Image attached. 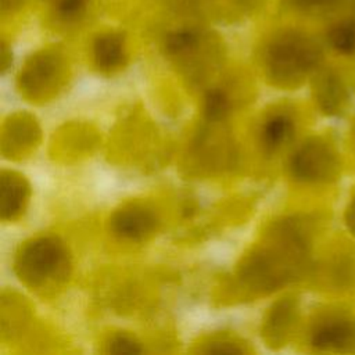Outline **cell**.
Wrapping results in <instances>:
<instances>
[{"label":"cell","mask_w":355,"mask_h":355,"mask_svg":"<svg viewBox=\"0 0 355 355\" xmlns=\"http://www.w3.org/2000/svg\"><path fill=\"white\" fill-rule=\"evenodd\" d=\"M306 219L276 222L265 241L243 257L237 276L247 288L269 294L301 277L309 266L312 233Z\"/></svg>","instance_id":"obj_1"},{"label":"cell","mask_w":355,"mask_h":355,"mask_svg":"<svg viewBox=\"0 0 355 355\" xmlns=\"http://www.w3.org/2000/svg\"><path fill=\"white\" fill-rule=\"evenodd\" d=\"M263 69L268 80L280 89H297L322 65L323 49L306 32L283 29L263 49Z\"/></svg>","instance_id":"obj_2"},{"label":"cell","mask_w":355,"mask_h":355,"mask_svg":"<svg viewBox=\"0 0 355 355\" xmlns=\"http://www.w3.org/2000/svg\"><path fill=\"white\" fill-rule=\"evenodd\" d=\"M71 255L57 236H39L24 243L14 258V272L31 288H51L67 280Z\"/></svg>","instance_id":"obj_3"},{"label":"cell","mask_w":355,"mask_h":355,"mask_svg":"<svg viewBox=\"0 0 355 355\" xmlns=\"http://www.w3.org/2000/svg\"><path fill=\"white\" fill-rule=\"evenodd\" d=\"M68 61L61 49L49 46L32 53L18 73V89L29 101H47L67 83Z\"/></svg>","instance_id":"obj_4"},{"label":"cell","mask_w":355,"mask_h":355,"mask_svg":"<svg viewBox=\"0 0 355 355\" xmlns=\"http://www.w3.org/2000/svg\"><path fill=\"white\" fill-rule=\"evenodd\" d=\"M293 179L305 184H326L337 180L341 159L336 147L323 137L312 136L304 140L288 159Z\"/></svg>","instance_id":"obj_5"},{"label":"cell","mask_w":355,"mask_h":355,"mask_svg":"<svg viewBox=\"0 0 355 355\" xmlns=\"http://www.w3.org/2000/svg\"><path fill=\"white\" fill-rule=\"evenodd\" d=\"M164 51L180 67L219 58L222 43L215 32L198 26H184L166 33Z\"/></svg>","instance_id":"obj_6"},{"label":"cell","mask_w":355,"mask_h":355,"mask_svg":"<svg viewBox=\"0 0 355 355\" xmlns=\"http://www.w3.org/2000/svg\"><path fill=\"white\" fill-rule=\"evenodd\" d=\"M159 219L153 208L143 202L122 204L110 218V227L115 236L126 241H144L158 229Z\"/></svg>","instance_id":"obj_7"},{"label":"cell","mask_w":355,"mask_h":355,"mask_svg":"<svg viewBox=\"0 0 355 355\" xmlns=\"http://www.w3.org/2000/svg\"><path fill=\"white\" fill-rule=\"evenodd\" d=\"M312 94L322 114L326 116H341L351 103L349 89L343 76L330 67H319L311 76Z\"/></svg>","instance_id":"obj_8"},{"label":"cell","mask_w":355,"mask_h":355,"mask_svg":"<svg viewBox=\"0 0 355 355\" xmlns=\"http://www.w3.org/2000/svg\"><path fill=\"white\" fill-rule=\"evenodd\" d=\"M309 343L320 352L355 354V318L330 315L322 319L313 326Z\"/></svg>","instance_id":"obj_9"},{"label":"cell","mask_w":355,"mask_h":355,"mask_svg":"<svg viewBox=\"0 0 355 355\" xmlns=\"http://www.w3.org/2000/svg\"><path fill=\"white\" fill-rule=\"evenodd\" d=\"M300 309V298L293 294L279 298L268 309L262 322L261 336L269 348L279 349L288 343L298 323Z\"/></svg>","instance_id":"obj_10"},{"label":"cell","mask_w":355,"mask_h":355,"mask_svg":"<svg viewBox=\"0 0 355 355\" xmlns=\"http://www.w3.org/2000/svg\"><path fill=\"white\" fill-rule=\"evenodd\" d=\"M40 129L35 116L26 112L10 115L3 126L1 150L6 158L22 157L37 144Z\"/></svg>","instance_id":"obj_11"},{"label":"cell","mask_w":355,"mask_h":355,"mask_svg":"<svg viewBox=\"0 0 355 355\" xmlns=\"http://www.w3.org/2000/svg\"><path fill=\"white\" fill-rule=\"evenodd\" d=\"M94 67L105 75L122 69L128 61L126 39L122 32L107 31L98 33L92 44Z\"/></svg>","instance_id":"obj_12"},{"label":"cell","mask_w":355,"mask_h":355,"mask_svg":"<svg viewBox=\"0 0 355 355\" xmlns=\"http://www.w3.org/2000/svg\"><path fill=\"white\" fill-rule=\"evenodd\" d=\"M31 187L25 176L15 171L3 169L0 176V212L3 220L17 219L25 209Z\"/></svg>","instance_id":"obj_13"},{"label":"cell","mask_w":355,"mask_h":355,"mask_svg":"<svg viewBox=\"0 0 355 355\" xmlns=\"http://www.w3.org/2000/svg\"><path fill=\"white\" fill-rule=\"evenodd\" d=\"M295 133L294 119L283 112L270 115L261 128V144L263 150L273 154L288 144Z\"/></svg>","instance_id":"obj_14"},{"label":"cell","mask_w":355,"mask_h":355,"mask_svg":"<svg viewBox=\"0 0 355 355\" xmlns=\"http://www.w3.org/2000/svg\"><path fill=\"white\" fill-rule=\"evenodd\" d=\"M329 46L341 55H355V17H343L334 21L326 33Z\"/></svg>","instance_id":"obj_15"},{"label":"cell","mask_w":355,"mask_h":355,"mask_svg":"<svg viewBox=\"0 0 355 355\" xmlns=\"http://www.w3.org/2000/svg\"><path fill=\"white\" fill-rule=\"evenodd\" d=\"M230 112V98L219 87L209 89L204 97V115L209 122H220Z\"/></svg>","instance_id":"obj_16"},{"label":"cell","mask_w":355,"mask_h":355,"mask_svg":"<svg viewBox=\"0 0 355 355\" xmlns=\"http://www.w3.org/2000/svg\"><path fill=\"white\" fill-rule=\"evenodd\" d=\"M54 17L62 22L72 24L80 19L90 4V0H53Z\"/></svg>","instance_id":"obj_17"},{"label":"cell","mask_w":355,"mask_h":355,"mask_svg":"<svg viewBox=\"0 0 355 355\" xmlns=\"http://www.w3.org/2000/svg\"><path fill=\"white\" fill-rule=\"evenodd\" d=\"M105 351L108 354H115V355H137V354H143L144 348L135 337L126 333H119L112 336L108 340Z\"/></svg>","instance_id":"obj_18"},{"label":"cell","mask_w":355,"mask_h":355,"mask_svg":"<svg viewBox=\"0 0 355 355\" xmlns=\"http://www.w3.org/2000/svg\"><path fill=\"white\" fill-rule=\"evenodd\" d=\"M290 6L304 14L323 15L340 8V0H288Z\"/></svg>","instance_id":"obj_19"},{"label":"cell","mask_w":355,"mask_h":355,"mask_svg":"<svg viewBox=\"0 0 355 355\" xmlns=\"http://www.w3.org/2000/svg\"><path fill=\"white\" fill-rule=\"evenodd\" d=\"M257 0H211V6H215L219 15L240 17L252 11Z\"/></svg>","instance_id":"obj_20"},{"label":"cell","mask_w":355,"mask_h":355,"mask_svg":"<svg viewBox=\"0 0 355 355\" xmlns=\"http://www.w3.org/2000/svg\"><path fill=\"white\" fill-rule=\"evenodd\" d=\"M201 352L218 354V355H220V354L233 355V354H244L245 348L233 340L218 338V340H212L208 344H205V347L201 348Z\"/></svg>","instance_id":"obj_21"},{"label":"cell","mask_w":355,"mask_h":355,"mask_svg":"<svg viewBox=\"0 0 355 355\" xmlns=\"http://www.w3.org/2000/svg\"><path fill=\"white\" fill-rule=\"evenodd\" d=\"M344 225L351 236L355 237V196L348 201L344 211Z\"/></svg>","instance_id":"obj_22"},{"label":"cell","mask_w":355,"mask_h":355,"mask_svg":"<svg viewBox=\"0 0 355 355\" xmlns=\"http://www.w3.org/2000/svg\"><path fill=\"white\" fill-rule=\"evenodd\" d=\"M0 62H1V73L4 75L12 65V51L10 49V46L7 44L6 40H1V46H0Z\"/></svg>","instance_id":"obj_23"},{"label":"cell","mask_w":355,"mask_h":355,"mask_svg":"<svg viewBox=\"0 0 355 355\" xmlns=\"http://www.w3.org/2000/svg\"><path fill=\"white\" fill-rule=\"evenodd\" d=\"M22 4H24V0H0L1 14L18 11L22 7Z\"/></svg>","instance_id":"obj_24"}]
</instances>
